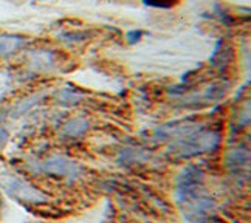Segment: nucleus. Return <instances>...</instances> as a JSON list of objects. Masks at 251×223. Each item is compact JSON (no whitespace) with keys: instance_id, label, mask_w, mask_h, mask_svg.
<instances>
[{"instance_id":"nucleus-6","label":"nucleus","mask_w":251,"mask_h":223,"mask_svg":"<svg viewBox=\"0 0 251 223\" xmlns=\"http://www.w3.org/2000/svg\"><path fill=\"white\" fill-rule=\"evenodd\" d=\"M141 36H143V31H140V30H133V31H129V33H127V42H129V44H135V42H138L140 39H141Z\"/></svg>"},{"instance_id":"nucleus-7","label":"nucleus","mask_w":251,"mask_h":223,"mask_svg":"<svg viewBox=\"0 0 251 223\" xmlns=\"http://www.w3.org/2000/svg\"><path fill=\"white\" fill-rule=\"evenodd\" d=\"M8 82L9 76H6V73H0V95H3V92L8 89Z\"/></svg>"},{"instance_id":"nucleus-3","label":"nucleus","mask_w":251,"mask_h":223,"mask_svg":"<svg viewBox=\"0 0 251 223\" xmlns=\"http://www.w3.org/2000/svg\"><path fill=\"white\" fill-rule=\"evenodd\" d=\"M73 168H75V164L72 161H69L67 158H62V157L51 158V160H48L44 164V169L47 172H50V173H59V175H69V173L73 172Z\"/></svg>"},{"instance_id":"nucleus-2","label":"nucleus","mask_w":251,"mask_h":223,"mask_svg":"<svg viewBox=\"0 0 251 223\" xmlns=\"http://www.w3.org/2000/svg\"><path fill=\"white\" fill-rule=\"evenodd\" d=\"M25 44V39L17 34H0V57L16 54Z\"/></svg>"},{"instance_id":"nucleus-5","label":"nucleus","mask_w":251,"mask_h":223,"mask_svg":"<svg viewBox=\"0 0 251 223\" xmlns=\"http://www.w3.org/2000/svg\"><path fill=\"white\" fill-rule=\"evenodd\" d=\"M180 0H143L144 5L148 6H153V8H161V9H168L176 6Z\"/></svg>"},{"instance_id":"nucleus-1","label":"nucleus","mask_w":251,"mask_h":223,"mask_svg":"<svg viewBox=\"0 0 251 223\" xmlns=\"http://www.w3.org/2000/svg\"><path fill=\"white\" fill-rule=\"evenodd\" d=\"M0 186L3 188V191L11 196L16 200H22V201H33V203H41L45 200V196L33 188L31 185H28L26 181L13 177V175H2L0 177Z\"/></svg>"},{"instance_id":"nucleus-4","label":"nucleus","mask_w":251,"mask_h":223,"mask_svg":"<svg viewBox=\"0 0 251 223\" xmlns=\"http://www.w3.org/2000/svg\"><path fill=\"white\" fill-rule=\"evenodd\" d=\"M85 129H87V121H84L81 118H76V120H72L65 124L64 132L67 135H70V137H79Z\"/></svg>"}]
</instances>
